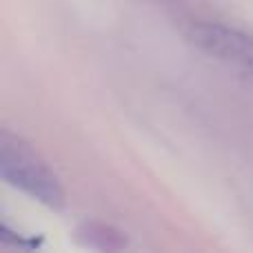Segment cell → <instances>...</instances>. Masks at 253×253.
Returning <instances> with one entry per match:
<instances>
[{
    "mask_svg": "<svg viewBox=\"0 0 253 253\" xmlns=\"http://www.w3.org/2000/svg\"><path fill=\"white\" fill-rule=\"evenodd\" d=\"M0 173L11 187L51 209L65 205V191L56 173L44 165V160H40L38 153L31 151L29 144L9 131H2L0 135Z\"/></svg>",
    "mask_w": 253,
    "mask_h": 253,
    "instance_id": "obj_1",
    "label": "cell"
},
{
    "mask_svg": "<svg viewBox=\"0 0 253 253\" xmlns=\"http://www.w3.org/2000/svg\"><path fill=\"white\" fill-rule=\"evenodd\" d=\"M191 40L205 53L253 74V34L222 22H196L189 31Z\"/></svg>",
    "mask_w": 253,
    "mask_h": 253,
    "instance_id": "obj_2",
    "label": "cell"
}]
</instances>
